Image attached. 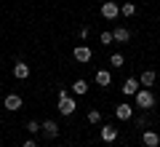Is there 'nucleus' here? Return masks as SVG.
<instances>
[{"label": "nucleus", "mask_w": 160, "mask_h": 147, "mask_svg": "<svg viewBox=\"0 0 160 147\" xmlns=\"http://www.w3.org/2000/svg\"><path fill=\"white\" fill-rule=\"evenodd\" d=\"M133 104H136L139 110H149L155 107V94L149 88H139L136 94H133Z\"/></svg>", "instance_id": "obj_1"}, {"label": "nucleus", "mask_w": 160, "mask_h": 147, "mask_svg": "<svg viewBox=\"0 0 160 147\" xmlns=\"http://www.w3.org/2000/svg\"><path fill=\"white\" fill-rule=\"evenodd\" d=\"M56 107H59V113H62V115H72L75 110H78V104H75V99L69 96L67 88L59 91V104H56Z\"/></svg>", "instance_id": "obj_2"}, {"label": "nucleus", "mask_w": 160, "mask_h": 147, "mask_svg": "<svg viewBox=\"0 0 160 147\" xmlns=\"http://www.w3.org/2000/svg\"><path fill=\"white\" fill-rule=\"evenodd\" d=\"M102 16L104 19H118L120 16V6L115 3V0H104L102 3Z\"/></svg>", "instance_id": "obj_3"}, {"label": "nucleus", "mask_w": 160, "mask_h": 147, "mask_svg": "<svg viewBox=\"0 0 160 147\" xmlns=\"http://www.w3.org/2000/svg\"><path fill=\"white\" fill-rule=\"evenodd\" d=\"M115 118L118 120H131L133 118V104H118V107H115Z\"/></svg>", "instance_id": "obj_4"}, {"label": "nucleus", "mask_w": 160, "mask_h": 147, "mask_svg": "<svg viewBox=\"0 0 160 147\" xmlns=\"http://www.w3.org/2000/svg\"><path fill=\"white\" fill-rule=\"evenodd\" d=\"M40 131L46 134V139H56L59 136V123L56 120H46V123H40Z\"/></svg>", "instance_id": "obj_5"}, {"label": "nucleus", "mask_w": 160, "mask_h": 147, "mask_svg": "<svg viewBox=\"0 0 160 147\" xmlns=\"http://www.w3.org/2000/svg\"><path fill=\"white\" fill-rule=\"evenodd\" d=\"M112 40H115V43H128V40H131V29L123 27V24L115 27V29H112Z\"/></svg>", "instance_id": "obj_6"}, {"label": "nucleus", "mask_w": 160, "mask_h": 147, "mask_svg": "<svg viewBox=\"0 0 160 147\" xmlns=\"http://www.w3.org/2000/svg\"><path fill=\"white\" fill-rule=\"evenodd\" d=\"M22 104H24V102H22V96H19V94H8L3 107H6L8 113H16V110H22Z\"/></svg>", "instance_id": "obj_7"}, {"label": "nucleus", "mask_w": 160, "mask_h": 147, "mask_svg": "<svg viewBox=\"0 0 160 147\" xmlns=\"http://www.w3.org/2000/svg\"><path fill=\"white\" fill-rule=\"evenodd\" d=\"M142 142H144V147H158V144H160V134L147 129V131L142 134Z\"/></svg>", "instance_id": "obj_8"}, {"label": "nucleus", "mask_w": 160, "mask_h": 147, "mask_svg": "<svg viewBox=\"0 0 160 147\" xmlns=\"http://www.w3.org/2000/svg\"><path fill=\"white\" fill-rule=\"evenodd\" d=\"M13 78L27 80V78H29V64H27V62H16V64H13Z\"/></svg>", "instance_id": "obj_9"}, {"label": "nucleus", "mask_w": 160, "mask_h": 147, "mask_svg": "<svg viewBox=\"0 0 160 147\" xmlns=\"http://www.w3.org/2000/svg\"><path fill=\"white\" fill-rule=\"evenodd\" d=\"M139 88H142V83H139L136 78H126V83H123V94L126 96H133Z\"/></svg>", "instance_id": "obj_10"}, {"label": "nucleus", "mask_w": 160, "mask_h": 147, "mask_svg": "<svg viewBox=\"0 0 160 147\" xmlns=\"http://www.w3.org/2000/svg\"><path fill=\"white\" fill-rule=\"evenodd\" d=\"M99 134H102V142H115L120 131L115 129V126H102V131H99Z\"/></svg>", "instance_id": "obj_11"}, {"label": "nucleus", "mask_w": 160, "mask_h": 147, "mask_svg": "<svg viewBox=\"0 0 160 147\" xmlns=\"http://www.w3.org/2000/svg\"><path fill=\"white\" fill-rule=\"evenodd\" d=\"M72 56L78 59V62H91V48H88V45H78L72 51Z\"/></svg>", "instance_id": "obj_12"}, {"label": "nucleus", "mask_w": 160, "mask_h": 147, "mask_svg": "<svg viewBox=\"0 0 160 147\" xmlns=\"http://www.w3.org/2000/svg\"><path fill=\"white\" fill-rule=\"evenodd\" d=\"M139 83H142V88H152L155 86V70H144L142 78H139Z\"/></svg>", "instance_id": "obj_13"}, {"label": "nucleus", "mask_w": 160, "mask_h": 147, "mask_svg": "<svg viewBox=\"0 0 160 147\" xmlns=\"http://www.w3.org/2000/svg\"><path fill=\"white\" fill-rule=\"evenodd\" d=\"M72 94H78V96H83V94H88V80H83V78H78L72 83Z\"/></svg>", "instance_id": "obj_14"}, {"label": "nucleus", "mask_w": 160, "mask_h": 147, "mask_svg": "<svg viewBox=\"0 0 160 147\" xmlns=\"http://www.w3.org/2000/svg\"><path fill=\"white\" fill-rule=\"evenodd\" d=\"M93 80H96V86H109V83H112V75H109L107 70H99Z\"/></svg>", "instance_id": "obj_15"}, {"label": "nucleus", "mask_w": 160, "mask_h": 147, "mask_svg": "<svg viewBox=\"0 0 160 147\" xmlns=\"http://www.w3.org/2000/svg\"><path fill=\"white\" fill-rule=\"evenodd\" d=\"M120 13H123V16H133V13H136V3H131V0H126V3L120 6Z\"/></svg>", "instance_id": "obj_16"}, {"label": "nucleus", "mask_w": 160, "mask_h": 147, "mask_svg": "<svg viewBox=\"0 0 160 147\" xmlns=\"http://www.w3.org/2000/svg\"><path fill=\"white\" fill-rule=\"evenodd\" d=\"M109 64H112V67H123V64H126V56H123V54H112Z\"/></svg>", "instance_id": "obj_17"}, {"label": "nucleus", "mask_w": 160, "mask_h": 147, "mask_svg": "<svg viewBox=\"0 0 160 147\" xmlns=\"http://www.w3.org/2000/svg\"><path fill=\"white\" fill-rule=\"evenodd\" d=\"M88 123H102V113H99V110H88Z\"/></svg>", "instance_id": "obj_18"}, {"label": "nucleus", "mask_w": 160, "mask_h": 147, "mask_svg": "<svg viewBox=\"0 0 160 147\" xmlns=\"http://www.w3.org/2000/svg\"><path fill=\"white\" fill-rule=\"evenodd\" d=\"M27 131H29V134H38V131H40V123H38V120H29V123H27Z\"/></svg>", "instance_id": "obj_19"}, {"label": "nucleus", "mask_w": 160, "mask_h": 147, "mask_svg": "<svg viewBox=\"0 0 160 147\" xmlns=\"http://www.w3.org/2000/svg\"><path fill=\"white\" fill-rule=\"evenodd\" d=\"M99 40H102L104 45H109V43H115V40H112V32H102V35H99Z\"/></svg>", "instance_id": "obj_20"}, {"label": "nucleus", "mask_w": 160, "mask_h": 147, "mask_svg": "<svg viewBox=\"0 0 160 147\" xmlns=\"http://www.w3.org/2000/svg\"><path fill=\"white\" fill-rule=\"evenodd\" d=\"M22 147H38V144H35V142H32V139H27V142H24V144H22Z\"/></svg>", "instance_id": "obj_21"}]
</instances>
